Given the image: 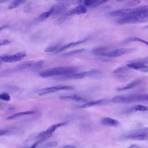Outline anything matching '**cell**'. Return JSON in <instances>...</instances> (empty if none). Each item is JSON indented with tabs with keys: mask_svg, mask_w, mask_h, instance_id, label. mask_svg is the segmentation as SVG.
I'll return each mask as SVG.
<instances>
[{
	"mask_svg": "<svg viewBox=\"0 0 148 148\" xmlns=\"http://www.w3.org/2000/svg\"><path fill=\"white\" fill-rule=\"evenodd\" d=\"M80 68L77 66H59L51 68L41 72L40 75L43 77L60 76L76 73Z\"/></svg>",
	"mask_w": 148,
	"mask_h": 148,
	"instance_id": "obj_1",
	"label": "cell"
},
{
	"mask_svg": "<svg viewBox=\"0 0 148 148\" xmlns=\"http://www.w3.org/2000/svg\"><path fill=\"white\" fill-rule=\"evenodd\" d=\"M132 11L118 19L116 23L119 24L141 23L148 19V13Z\"/></svg>",
	"mask_w": 148,
	"mask_h": 148,
	"instance_id": "obj_2",
	"label": "cell"
},
{
	"mask_svg": "<svg viewBox=\"0 0 148 148\" xmlns=\"http://www.w3.org/2000/svg\"><path fill=\"white\" fill-rule=\"evenodd\" d=\"M112 102L117 103H131L138 101H148V94H132L119 95L113 97Z\"/></svg>",
	"mask_w": 148,
	"mask_h": 148,
	"instance_id": "obj_3",
	"label": "cell"
},
{
	"mask_svg": "<svg viewBox=\"0 0 148 148\" xmlns=\"http://www.w3.org/2000/svg\"><path fill=\"white\" fill-rule=\"evenodd\" d=\"M100 73V71H99L94 69L88 71L80 73L76 72L64 75L57 76L55 79L58 81L79 79L87 77L97 75Z\"/></svg>",
	"mask_w": 148,
	"mask_h": 148,
	"instance_id": "obj_4",
	"label": "cell"
},
{
	"mask_svg": "<svg viewBox=\"0 0 148 148\" xmlns=\"http://www.w3.org/2000/svg\"><path fill=\"white\" fill-rule=\"evenodd\" d=\"M72 4V1H60L57 3L53 5L51 9L53 10L52 15L58 16L65 11Z\"/></svg>",
	"mask_w": 148,
	"mask_h": 148,
	"instance_id": "obj_5",
	"label": "cell"
},
{
	"mask_svg": "<svg viewBox=\"0 0 148 148\" xmlns=\"http://www.w3.org/2000/svg\"><path fill=\"white\" fill-rule=\"evenodd\" d=\"M136 50V49L134 48L117 49L106 53L102 56L108 58H115L133 52Z\"/></svg>",
	"mask_w": 148,
	"mask_h": 148,
	"instance_id": "obj_6",
	"label": "cell"
},
{
	"mask_svg": "<svg viewBox=\"0 0 148 148\" xmlns=\"http://www.w3.org/2000/svg\"><path fill=\"white\" fill-rule=\"evenodd\" d=\"M71 86L66 85H57L42 89L39 91L38 95L42 96L62 90H71L73 89Z\"/></svg>",
	"mask_w": 148,
	"mask_h": 148,
	"instance_id": "obj_7",
	"label": "cell"
},
{
	"mask_svg": "<svg viewBox=\"0 0 148 148\" xmlns=\"http://www.w3.org/2000/svg\"><path fill=\"white\" fill-rule=\"evenodd\" d=\"M26 56L24 52H20L12 55H4L1 56L0 59L2 61L8 63H12L23 60Z\"/></svg>",
	"mask_w": 148,
	"mask_h": 148,
	"instance_id": "obj_8",
	"label": "cell"
},
{
	"mask_svg": "<svg viewBox=\"0 0 148 148\" xmlns=\"http://www.w3.org/2000/svg\"><path fill=\"white\" fill-rule=\"evenodd\" d=\"M87 11V9L84 5L80 4L65 12L62 16L65 19L68 16L75 14L79 15L85 14Z\"/></svg>",
	"mask_w": 148,
	"mask_h": 148,
	"instance_id": "obj_9",
	"label": "cell"
},
{
	"mask_svg": "<svg viewBox=\"0 0 148 148\" xmlns=\"http://www.w3.org/2000/svg\"><path fill=\"white\" fill-rule=\"evenodd\" d=\"M121 139L134 140H148V133H136L124 135L120 137Z\"/></svg>",
	"mask_w": 148,
	"mask_h": 148,
	"instance_id": "obj_10",
	"label": "cell"
},
{
	"mask_svg": "<svg viewBox=\"0 0 148 148\" xmlns=\"http://www.w3.org/2000/svg\"><path fill=\"white\" fill-rule=\"evenodd\" d=\"M109 100L107 99H102L97 100L90 101L81 105H77L74 106L75 108H84L102 105L107 103Z\"/></svg>",
	"mask_w": 148,
	"mask_h": 148,
	"instance_id": "obj_11",
	"label": "cell"
},
{
	"mask_svg": "<svg viewBox=\"0 0 148 148\" xmlns=\"http://www.w3.org/2000/svg\"><path fill=\"white\" fill-rule=\"evenodd\" d=\"M142 82L141 79H137L127 84L116 87L115 90L117 91L120 92L132 89L139 85Z\"/></svg>",
	"mask_w": 148,
	"mask_h": 148,
	"instance_id": "obj_12",
	"label": "cell"
},
{
	"mask_svg": "<svg viewBox=\"0 0 148 148\" xmlns=\"http://www.w3.org/2000/svg\"><path fill=\"white\" fill-rule=\"evenodd\" d=\"M133 9L126 8L112 11L107 13L108 16L111 17L123 16L131 12Z\"/></svg>",
	"mask_w": 148,
	"mask_h": 148,
	"instance_id": "obj_13",
	"label": "cell"
},
{
	"mask_svg": "<svg viewBox=\"0 0 148 148\" xmlns=\"http://www.w3.org/2000/svg\"><path fill=\"white\" fill-rule=\"evenodd\" d=\"M127 66L130 68H132L142 72H148V66L139 63H129Z\"/></svg>",
	"mask_w": 148,
	"mask_h": 148,
	"instance_id": "obj_14",
	"label": "cell"
},
{
	"mask_svg": "<svg viewBox=\"0 0 148 148\" xmlns=\"http://www.w3.org/2000/svg\"><path fill=\"white\" fill-rule=\"evenodd\" d=\"M59 99L63 101H73L85 103L86 100L80 96L76 95L62 96L59 97Z\"/></svg>",
	"mask_w": 148,
	"mask_h": 148,
	"instance_id": "obj_15",
	"label": "cell"
},
{
	"mask_svg": "<svg viewBox=\"0 0 148 148\" xmlns=\"http://www.w3.org/2000/svg\"><path fill=\"white\" fill-rule=\"evenodd\" d=\"M101 122L104 125L114 127H117L120 125V123L117 120L108 117L103 118Z\"/></svg>",
	"mask_w": 148,
	"mask_h": 148,
	"instance_id": "obj_16",
	"label": "cell"
},
{
	"mask_svg": "<svg viewBox=\"0 0 148 148\" xmlns=\"http://www.w3.org/2000/svg\"><path fill=\"white\" fill-rule=\"evenodd\" d=\"M86 41V39H84L76 42H71L65 44L59 48L57 50H56V53H60L69 48L83 43Z\"/></svg>",
	"mask_w": 148,
	"mask_h": 148,
	"instance_id": "obj_17",
	"label": "cell"
},
{
	"mask_svg": "<svg viewBox=\"0 0 148 148\" xmlns=\"http://www.w3.org/2000/svg\"><path fill=\"white\" fill-rule=\"evenodd\" d=\"M106 0H86L84 1V5L88 7L94 8L97 7L106 3Z\"/></svg>",
	"mask_w": 148,
	"mask_h": 148,
	"instance_id": "obj_18",
	"label": "cell"
},
{
	"mask_svg": "<svg viewBox=\"0 0 148 148\" xmlns=\"http://www.w3.org/2000/svg\"><path fill=\"white\" fill-rule=\"evenodd\" d=\"M35 112V111H29L18 112L8 116L6 118V119L12 120L21 116L33 114Z\"/></svg>",
	"mask_w": 148,
	"mask_h": 148,
	"instance_id": "obj_19",
	"label": "cell"
},
{
	"mask_svg": "<svg viewBox=\"0 0 148 148\" xmlns=\"http://www.w3.org/2000/svg\"><path fill=\"white\" fill-rule=\"evenodd\" d=\"M32 62L31 61L26 62L17 65L13 69L12 71H18L27 68L31 66Z\"/></svg>",
	"mask_w": 148,
	"mask_h": 148,
	"instance_id": "obj_20",
	"label": "cell"
},
{
	"mask_svg": "<svg viewBox=\"0 0 148 148\" xmlns=\"http://www.w3.org/2000/svg\"><path fill=\"white\" fill-rule=\"evenodd\" d=\"M108 49V47H101L93 49L91 52L95 55L102 56L106 53L105 51Z\"/></svg>",
	"mask_w": 148,
	"mask_h": 148,
	"instance_id": "obj_21",
	"label": "cell"
},
{
	"mask_svg": "<svg viewBox=\"0 0 148 148\" xmlns=\"http://www.w3.org/2000/svg\"><path fill=\"white\" fill-rule=\"evenodd\" d=\"M26 1L15 0L12 1L8 5V9L11 10L16 8L18 7L25 3Z\"/></svg>",
	"mask_w": 148,
	"mask_h": 148,
	"instance_id": "obj_22",
	"label": "cell"
},
{
	"mask_svg": "<svg viewBox=\"0 0 148 148\" xmlns=\"http://www.w3.org/2000/svg\"><path fill=\"white\" fill-rule=\"evenodd\" d=\"M137 41L145 43L148 46V42L139 38L136 37H130L124 40L123 42L124 43H128L132 42Z\"/></svg>",
	"mask_w": 148,
	"mask_h": 148,
	"instance_id": "obj_23",
	"label": "cell"
},
{
	"mask_svg": "<svg viewBox=\"0 0 148 148\" xmlns=\"http://www.w3.org/2000/svg\"><path fill=\"white\" fill-rule=\"evenodd\" d=\"M52 13L53 10L50 9L49 11L44 12L42 14L39 16L37 19L38 21H43L47 18L50 16L51 15Z\"/></svg>",
	"mask_w": 148,
	"mask_h": 148,
	"instance_id": "obj_24",
	"label": "cell"
},
{
	"mask_svg": "<svg viewBox=\"0 0 148 148\" xmlns=\"http://www.w3.org/2000/svg\"><path fill=\"white\" fill-rule=\"evenodd\" d=\"M51 135V134L48 133L46 131H44L40 132L36 136V138L40 139L41 140V141H42L50 137Z\"/></svg>",
	"mask_w": 148,
	"mask_h": 148,
	"instance_id": "obj_25",
	"label": "cell"
},
{
	"mask_svg": "<svg viewBox=\"0 0 148 148\" xmlns=\"http://www.w3.org/2000/svg\"><path fill=\"white\" fill-rule=\"evenodd\" d=\"M66 122L59 123L51 126L47 129L46 131L49 134H51L58 128L65 125Z\"/></svg>",
	"mask_w": 148,
	"mask_h": 148,
	"instance_id": "obj_26",
	"label": "cell"
},
{
	"mask_svg": "<svg viewBox=\"0 0 148 148\" xmlns=\"http://www.w3.org/2000/svg\"><path fill=\"white\" fill-rule=\"evenodd\" d=\"M85 49L84 48L79 49L72 51H69L62 54V56H68L76 54L82 53L84 51Z\"/></svg>",
	"mask_w": 148,
	"mask_h": 148,
	"instance_id": "obj_27",
	"label": "cell"
},
{
	"mask_svg": "<svg viewBox=\"0 0 148 148\" xmlns=\"http://www.w3.org/2000/svg\"><path fill=\"white\" fill-rule=\"evenodd\" d=\"M128 63H137L144 64H148V56L142 58L131 60L129 61Z\"/></svg>",
	"mask_w": 148,
	"mask_h": 148,
	"instance_id": "obj_28",
	"label": "cell"
},
{
	"mask_svg": "<svg viewBox=\"0 0 148 148\" xmlns=\"http://www.w3.org/2000/svg\"><path fill=\"white\" fill-rule=\"evenodd\" d=\"M135 112H145L148 110V106L142 105H137L134 106Z\"/></svg>",
	"mask_w": 148,
	"mask_h": 148,
	"instance_id": "obj_29",
	"label": "cell"
},
{
	"mask_svg": "<svg viewBox=\"0 0 148 148\" xmlns=\"http://www.w3.org/2000/svg\"><path fill=\"white\" fill-rule=\"evenodd\" d=\"M129 68H127L124 66L118 67L115 69L113 71V73H126L130 71Z\"/></svg>",
	"mask_w": 148,
	"mask_h": 148,
	"instance_id": "obj_30",
	"label": "cell"
},
{
	"mask_svg": "<svg viewBox=\"0 0 148 148\" xmlns=\"http://www.w3.org/2000/svg\"><path fill=\"white\" fill-rule=\"evenodd\" d=\"M134 112H135V111L134 106H133L126 109L120 111L119 112V114L121 115L127 114Z\"/></svg>",
	"mask_w": 148,
	"mask_h": 148,
	"instance_id": "obj_31",
	"label": "cell"
},
{
	"mask_svg": "<svg viewBox=\"0 0 148 148\" xmlns=\"http://www.w3.org/2000/svg\"><path fill=\"white\" fill-rule=\"evenodd\" d=\"M134 10L142 12L148 13V5L134 9Z\"/></svg>",
	"mask_w": 148,
	"mask_h": 148,
	"instance_id": "obj_32",
	"label": "cell"
},
{
	"mask_svg": "<svg viewBox=\"0 0 148 148\" xmlns=\"http://www.w3.org/2000/svg\"><path fill=\"white\" fill-rule=\"evenodd\" d=\"M59 47V45L49 47L46 48L44 50V51L47 52H52L58 49Z\"/></svg>",
	"mask_w": 148,
	"mask_h": 148,
	"instance_id": "obj_33",
	"label": "cell"
},
{
	"mask_svg": "<svg viewBox=\"0 0 148 148\" xmlns=\"http://www.w3.org/2000/svg\"><path fill=\"white\" fill-rule=\"evenodd\" d=\"M58 143L56 141H51L45 144L43 147L45 148H50L56 146L58 145Z\"/></svg>",
	"mask_w": 148,
	"mask_h": 148,
	"instance_id": "obj_34",
	"label": "cell"
},
{
	"mask_svg": "<svg viewBox=\"0 0 148 148\" xmlns=\"http://www.w3.org/2000/svg\"><path fill=\"white\" fill-rule=\"evenodd\" d=\"M0 98L1 100L8 101L10 100L11 98L9 94L3 93L0 95Z\"/></svg>",
	"mask_w": 148,
	"mask_h": 148,
	"instance_id": "obj_35",
	"label": "cell"
},
{
	"mask_svg": "<svg viewBox=\"0 0 148 148\" xmlns=\"http://www.w3.org/2000/svg\"><path fill=\"white\" fill-rule=\"evenodd\" d=\"M140 2L139 0H133L128 2L126 5L127 7H131L136 6L139 4Z\"/></svg>",
	"mask_w": 148,
	"mask_h": 148,
	"instance_id": "obj_36",
	"label": "cell"
},
{
	"mask_svg": "<svg viewBox=\"0 0 148 148\" xmlns=\"http://www.w3.org/2000/svg\"><path fill=\"white\" fill-rule=\"evenodd\" d=\"M44 61L43 60H40L35 63L33 65V68L34 69H38L41 67L43 65Z\"/></svg>",
	"mask_w": 148,
	"mask_h": 148,
	"instance_id": "obj_37",
	"label": "cell"
},
{
	"mask_svg": "<svg viewBox=\"0 0 148 148\" xmlns=\"http://www.w3.org/2000/svg\"><path fill=\"white\" fill-rule=\"evenodd\" d=\"M12 41L8 39H3L1 40L0 41V45L2 46L6 45L10 43Z\"/></svg>",
	"mask_w": 148,
	"mask_h": 148,
	"instance_id": "obj_38",
	"label": "cell"
},
{
	"mask_svg": "<svg viewBox=\"0 0 148 148\" xmlns=\"http://www.w3.org/2000/svg\"><path fill=\"white\" fill-rule=\"evenodd\" d=\"M136 133H148V127H145L141 130H139L135 132Z\"/></svg>",
	"mask_w": 148,
	"mask_h": 148,
	"instance_id": "obj_39",
	"label": "cell"
},
{
	"mask_svg": "<svg viewBox=\"0 0 148 148\" xmlns=\"http://www.w3.org/2000/svg\"><path fill=\"white\" fill-rule=\"evenodd\" d=\"M8 132V130H0V136L6 134Z\"/></svg>",
	"mask_w": 148,
	"mask_h": 148,
	"instance_id": "obj_40",
	"label": "cell"
},
{
	"mask_svg": "<svg viewBox=\"0 0 148 148\" xmlns=\"http://www.w3.org/2000/svg\"><path fill=\"white\" fill-rule=\"evenodd\" d=\"M126 148H141V147L138 145L134 144Z\"/></svg>",
	"mask_w": 148,
	"mask_h": 148,
	"instance_id": "obj_41",
	"label": "cell"
},
{
	"mask_svg": "<svg viewBox=\"0 0 148 148\" xmlns=\"http://www.w3.org/2000/svg\"><path fill=\"white\" fill-rule=\"evenodd\" d=\"M62 148H76V147L72 145H66L64 146Z\"/></svg>",
	"mask_w": 148,
	"mask_h": 148,
	"instance_id": "obj_42",
	"label": "cell"
},
{
	"mask_svg": "<svg viewBox=\"0 0 148 148\" xmlns=\"http://www.w3.org/2000/svg\"><path fill=\"white\" fill-rule=\"evenodd\" d=\"M8 27L9 25H3L0 27V31H1V30L3 29H4L8 28Z\"/></svg>",
	"mask_w": 148,
	"mask_h": 148,
	"instance_id": "obj_43",
	"label": "cell"
},
{
	"mask_svg": "<svg viewBox=\"0 0 148 148\" xmlns=\"http://www.w3.org/2000/svg\"><path fill=\"white\" fill-rule=\"evenodd\" d=\"M38 143V142H37L35 143L34 144H33L32 146H31L29 148H36V147Z\"/></svg>",
	"mask_w": 148,
	"mask_h": 148,
	"instance_id": "obj_44",
	"label": "cell"
},
{
	"mask_svg": "<svg viewBox=\"0 0 148 148\" xmlns=\"http://www.w3.org/2000/svg\"><path fill=\"white\" fill-rule=\"evenodd\" d=\"M15 109V108L14 107H10L8 109V110H14Z\"/></svg>",
	"mask_w": 148,
	"mask_h": 148,
	"instance_id": "obj_45",
	"label": "cell"
},
{
	"mask_svg": "<svg viewBox=\"0 0 148 148\" xmlns=\"http://www.w3.org/2000/svg\"><path fill=\"white\" fill-rule=\"evenodd\" d=\"M7 1L0 0V3H4V2H5Z\"/></svg>",
	"mask_w": 148,
	"mask_h": 148,
	"instance_id": "obj_46",
	"label": "cell"
},
{
	"mask_svg": "<svg viewBox=\"0 0 148 148\" xmlns=\"http://www.w3.org/2000/svg\"><path fill=\"white\" fill-rule=\"evenodd\" d=\"M144 28H148V25H147L146 26H145L144 27Z\"/></svg>",
	"mask_w": 148,
	"mask_h": 148,
	"instance_id": "obj_47",
	"label": "cell"
},
{
	"mask_svg": "<svg viewBox=\"0 0 148 148\" xmlns=\"http://www.w3.org/2000/svg\"><path fill=\"white\" fill-rule=\"evenodd\" d=\"M123 1V0H117L116 1Z\"/></svg>",
	"mask_w": 148,
	"mask_h": 148,
	"instance_id": "obj_48",
	"label": "cell"
}]
</instances>
